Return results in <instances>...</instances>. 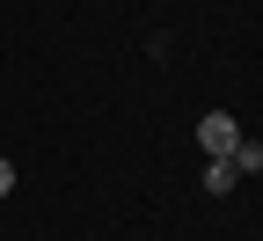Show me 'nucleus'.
<instances>
[{
	"label": "nucleus",
	"instance_id": "f257e3e1",
	"mask_svg": "<svg viewBox=\"0 0 263 241\" xmlns=\"http://www.w3.org/2000/svg\"><path fill=\"white\" fill-rule=\"evenodd\" d=\"M197 146H205L212 161H227V154L241 146V124L227 117V110H205V117H197Z\"/></svg>",
	"mask_w": 263,
	"mask_h": 241
},
{
	"label": "nucleus",
	"instance_id": "f03ea898",
	"mask_svg": "<svg viewBox=\"0 0 263 241\" xmlns=\"http://www.w3.org/2000/svg\"><path fill=\"white\" fill-rule=\"evenodd\" d=\"M234 183H241V176H234V161H205V190H212V197H227Z\"/></svg>",
	"mask_w": 263,
	"mask_h": 241
},
{
	"label": "nucleus",
	"instance_id": "7ed1b4c3",
	"mask_svg": "<svg viewBox=\"0 0 263 241\" xmlns=\"http://www.w3.org/2000/svg\"><path fill=\"white\" fill-rule=\"evenodd\" d=\"M15 190V161H0V197H8Z\"/></svg>",
	"mask_w": 263,
	"mask_h": 241
}]
</instances>
